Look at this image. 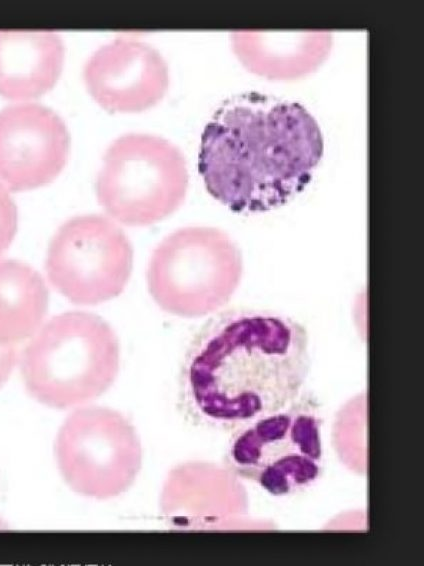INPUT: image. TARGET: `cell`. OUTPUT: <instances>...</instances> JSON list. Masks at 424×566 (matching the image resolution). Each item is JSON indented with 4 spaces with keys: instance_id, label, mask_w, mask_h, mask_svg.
Here are the masks:
<instances>
[{
    "instance_id": "1",
    "label": "cell",
    "mask_w": 424,
    "mask_h": 566,
    "mask_svg": "<svg viewBox=\"0 0 424 566\" xmlns=\"http://www.w3.org/2000/svg\"><path fill=\"white\" fill-rule=\"evenodd\" d=\"M309 367L308 335L300 323L270 311L229 310L192 340L180 403L193 423L233 432L295 401Z\"/></svg>"
},
{
    "instance_id": "2",
    "label": "cell",
    "mask_w": 424,
    "mask_h": 566,
    "mask_svg": "<svg viewBox=\"0 0 424 566\" xmlns=\"http://www.w3.org/2000/svg\"><path fill=\"white\" fill-rule=\"evenodd\" d=\"M323 151L320 127L303 105L247 92L223 101L205 125L198 171L230 210L264 212L304 190Z\"/></svg>"
},
{
    "instance_id": "3",
    "label": "cell",
    "mask_w": 424,
    "mask_h": 566,
    "mask_svg": "<svg viewBox=\"0 0 424 566\" xmlns=\"http://www.w3.org/2000/svg\"><path fill=\"white\" fill-rule=\"evenodd\" d=\"M117 337L101 317L70 311L52 317L19 356L27 391L53 407H69L103 393L118 369Z\"/></svg>"
},
{
    "instance_id": "4",
    "label": "cell",
    "mask_w": 424,
    "mask_h": 566,
    "mask_svg": "<svg viewBox=\"0 0 424 566\" xmlns=\"http://www.w3.org/2000/svg\"><path fill=\"white\" fill-rule=\"evenodd\" d=\"M322 419L305 391L283 409L232 432L229 468L273 496L301 492L322 474Z\"/></svg>"
},
{
    "instance_id": "5",
    "label": "cell",
    "mask_w": 424,
    "mask_h": 566,
    "mask_svg": "<svg viewBox=\"0 0 424 566\" xmlns=\"http://www.w3.org/2000/svg\"><path fill=\"white\" fill-rule=\"evenodd\" d=\"M241 275V253L233 240L217 228L196 226L160 242L149 260L147 284L164 311L193 318L225 305Z\"/></svg>"
},
{
    "instance_id": "6",
    "label": "cell",
    "mask_w": 424,
    "mask_h": 566,
    "mask_svg": "<svg viewBox=\"0 0 424 566\" xmlns=\"http://www.w3.org/2000/svg\"><path fill=\"white\" fill-rule=\"evenodd\" d=\"M188 188L182 152L152 134L128 133L107 148L96 181L100 205L130 226L156 223L176 211Z\"/></svg>"
},
{
    "instance_id": "7",
    "label": "cell",
    "mask_w": 424,
    "mask_h": 566,
    "mask_svg": "<svg viewBox=\"0 0 424 566\" xmlns=\"http://www.w3.org/2000/svg\"><path fill=\"white\" fill-rule=\"evenodd\" d=\"M133 264L124 231L102 215H80L53 236L45 270L52 286L75 304L95 305L118 296Z\"/></svg>"
},
{
    "instance_id": "8",
    "label": "cell",
    "mask_w": 424,
    "mask_h": 566,
    "mask_svg": "<svg viewBox=\"0 0 424 566\" xmlns=\"http://www.w3.org/2000/svg\"><path fill=\"white\" fill-rule=\"evenodd\" d=\"M70 136L62 118L37 103L0 110V183L24 191L53 181L64 168Z\"/></svg>"
},
{
    "instance_id": "9",
    "label": "cell",
    "mask_w": 424,
    "mask_h": 566,
    "mask_svg": "<svg viewBox=\"0 0 424 566\" xmlns=\"http://www.w3.org/2000/svg\"><path fill=\"white\" fill-rule=\"evenodd\" d=\"M86 87L103 108L138 112L152 107L169 85L168 66L151 45L118 37L102 45L84 66Z\"/></svg>"
},
{
    "instance_id": "10",
    "label": "cell",
    "mask_w": 424,
    "mask_h": 566,
    "mask_svg": "<svg viewBox=\"0 0 424 566\" xmlns=\"http://www.w3.org/2000/svg\"><path fill=\"white\" fill-rule=\"evenodd\" d=\"M120 455L118 421L104 409L77 411L58 436L60 469L67 482L85 495L106 497L117 490Z\"/></svg>"
},
{
    "instance_id": "11",
    "label": "cell",
    "mask_w": 424,
    "mask_h": 566,
    "mask_svg": "<svg viewBox=\"0 0 424 566\" xmlns=\"http://www.w3.org/2000/svg\"><path fill=\"white\" fill-rule=\"evenodd\" d=\"M63 61V41L55 31L0 30V95L26 100L46 93Z\"/></svg>"
},
{
    "instance_id": "12",
    "label": "cell",
    "mask_w": 424,
    "mask_h": 566,
    "mask_svg": "<svg viewBox=\"0 0 424 566\" xmlns=\"http://www.w3.org/2000/svg\"><path fill=\"white\" fill-rule=\"evenodd\" d=\"M49 293L42 276L18 260H0V343L31 338L45 318Z\"/></svg>"
},
{
    "instance_id": "13",
    "label": "cell",
    "mask_w": 424,
    "mask_h": 566,
    "mask_svg": "<svg viewBox=\"0 0 424 566\" xmlns=\"http://www.w3.org/2000/svg\"><path fill=\"white\" fill-rule=\"evenodd\" d=\"M17 226V207L6 187L0 183V256L13 242Z\"/></svg>"
},
{
    "instance_id": "14",
    "label": "cell",
    "mask_w": 424,
    "mask_h": 566,
    "mask_svg": "<svg viewBox=\"0 0 424 566\" xmlns=\"http://www.w3.org/2000/svg\"><path fill=\"white\" fill-rule=\"evenodd\" d=\"M18 360L16 345L0 343V388L9 379Z\"/></svg>"
}]
</instances>
